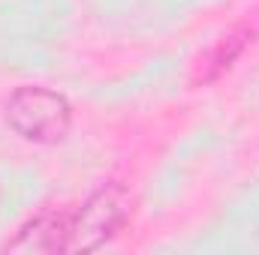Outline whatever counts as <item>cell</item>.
<instances>
[{
	"mask_svg": "<svg viewBox=\"0 0 259 255\" xmlns=\"http://www.w3.org/2000/svg\"><path fill=\"white\" fill-rule=\"evenodd\" d=\"M130 213L121 183H106L78 204L52 207L30 216L6 243L12 252H91L112 240Z\"/></svg>",
	"mask_w": 259,
	"mask_h": 255,
	"instance_id": "obj_1",
	"label": "cell"
},
{
	"mask_svg": "<svg viewBox=\"0 0 259 255\" xmlns=\"http://www.w3.org/2000/svg\"><path fill=\"white\" fill-rule=\"evenodd\" d=\"M3 117L6 126L24 141L58 144L72 126V105L58 90H49L42 84H21L9 93Z\"/></svg>",
	"mask_w": 259,
	"mask_h": 255,
	"instance_id": "obj_2",
	"label": "cell"
},
{
	"mask_svg": "<svg viewBox=\"0 0 259 255\" xmlns=\"http://www.w3.org/2000/svg\"><path fill=\"white\" fill-rule=\"evenodd\" d=\"M247 39H250V30H244V27H235V30H229L226 36H220L217 39V45L211 48V54L205 57V72H202V81H214L223 69H229L232 60H238V54L244 51V45H247Z\"/></svg>",
	"mask_w": 259,
	"mask_h": 255,
	"instance_id": "obj_3",
	"label": "cell"
}]
</instances>
